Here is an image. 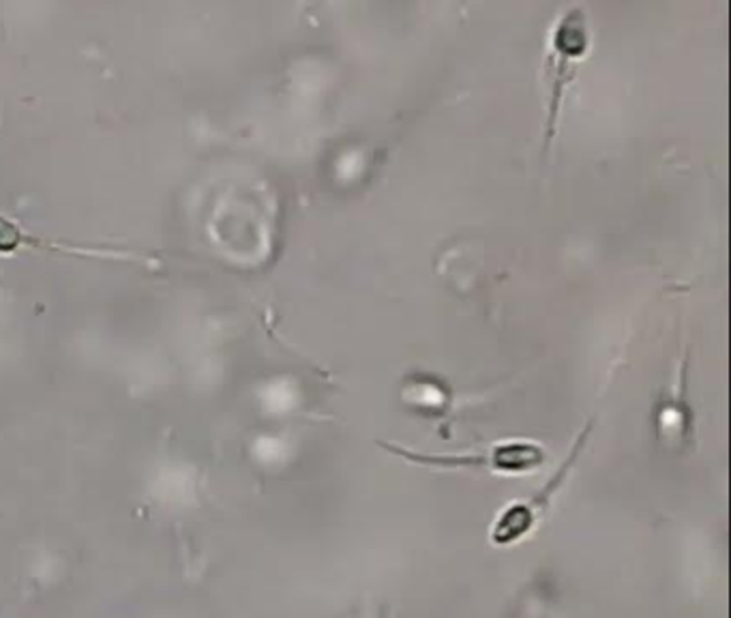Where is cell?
<instances>
[{
	"label": "cell",
	"mask_w": 731,
	"mask_h": 618,
	"mask_svg": "<svg viewBox=\"0 0 731 618\" xmlns=\"http://www.w3.org/2000/svg\"><path fill=\"white\" fill-rule=\"evenodd\" d=\"M588 26H586V15L581 7L569 9L560 22L555 24L552 33V52H549L547 67L552 74V106H549L547 118V144L554 140V125L558 121V107L562 103L564 86L573 80V69L570 63L584 56L588 50Z\"/></svg>",
	"instance_id": "cell-1"
},
{
	"label": "cell",
	"mask_w": 731,
	"mask_h": 618,
	"mask_svg": "<svg viewBox=\"0 0 731 618\" xmlns=\"http://www.w3.org/2000/svg\"><path fill=\"white\" fill-rule=\"evenodd\" d=\"M386 449L397 453V456L408 457L416 462H434V464H451V466H483L500 468V471H530L537 468L545 460V453L537 445H526V442H515V445H500L487 456H423V453H412L399 449L395 445H386Z\"/></svg>",
	"instance_id": "cell-2"
},
{
	"label": "cell",
	"mask_w": 731,
	"mask_h": 618,
	"mask_svg": "<svg viewBox=\"0 0 731 618\" xmlns=\"http://www.w3.org/2000/svg\"><path fill=\"white\" fill-rule=\"evenodd\" d=\"M528 528H530V509L523 507V504H515L513 509H508V511L500 518L496 530H493V537H496L498 543H508V541L522 537Z\"/></svg>",
	"instance_id": "cell-3"
}]
</instances>
